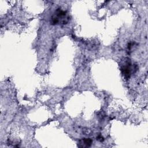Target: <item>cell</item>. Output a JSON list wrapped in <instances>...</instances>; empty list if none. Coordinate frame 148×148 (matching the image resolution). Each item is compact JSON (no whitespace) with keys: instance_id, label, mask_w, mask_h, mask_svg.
<instances>
[{"instance_id":"cell-1","label":"cell","mask_w":148,"mask_h":148,"mask_svg":"<svg viewBox=\"0 0 148 148\" xmlns=\"http://www.w3.org/2000/svg\"><path fill=\"white\" fill-rule=\"evenodd\" d=\"M131 62L130 60H125L124 63L121 65V70L123 75L124 76V78L128 79L131 74L132 72V66H131Z\"/></svg>"},{"instance_id":"cell-2","label":"cell","mask_w":148,"mask_h":148,"mask_svg":"<svg viewBox=\"0 0 148 148\" xmlns=\"http://www.w3.org/2000/svg\"><path fill=\"white\" fill-rule=\"evenodd\" d=\"M82 144H83L82 147H89L92 144V140L90 138H84L82 140Z\"/></svg>"}]
</instances>
